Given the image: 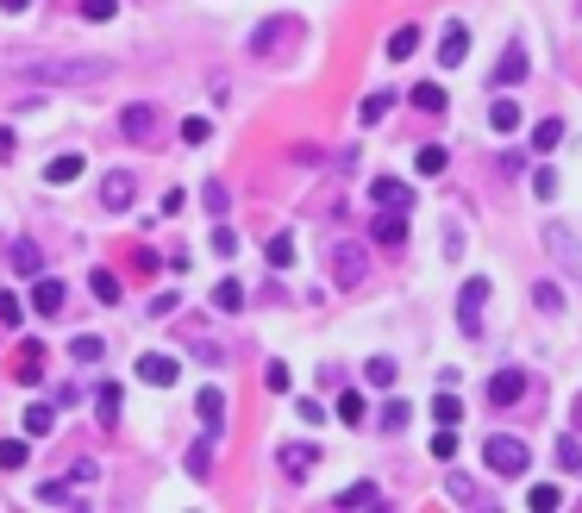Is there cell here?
Instances as JSON below:
<instances>
[{
  "instance_id": "cell-1",
  "label": "cell",
  "mask_w": 582,
  "mask_h": 513,
  "mask_svg": "<svg viewBox=\"0 0 582 513\" xmlns=\"http://www.w3.org/2000/svg\"><path fill=\"white\" fill-rule=\"evenodd\" d=\"M20 76H38V82H57V88H88V82L107 76L101 57H70V63H13Z\"/></svg>"
},
{
  "instance_id": "cell-2",
  "label": "cell",
  "mask_w": 582,
  "mask_h": 513,
  "mask_svg": "<svg viewBox=\"0 0 582 513\" xmlns=\"http://www.w3.org/2000/svg\"><path fill=\"white\" fill-rule=\"evenodd\" d=\"M482 463H488L495 476H527L532 451H527L513 433H495V438H482Z\"/></svg>"
},
{
  "instance_id": "cell-3",
  "label": "cell",
  "mask_w": 582,
  "mask_h": 513,
  "mask_svg": "<svg viewBox=\"0 0 582 513\" xmlns=\"http://www.w3.org/2000/svg\"><path fill=\"white\" fill-rule=\"evenodd\" d=\"M332 283L338 288H363V276H370V245H351V238H345V245H332Z\"/></svg>"
},
{
  "instance_id": "cell-4",
  "label": "cell",
  "mask_w": 582,
  "mask_h": 513,
  "mask_svg": "<svg viewBox=\"0 0 582 513\" xmlns=\"http://www.w3.org/2000/svg\"><path fill=\"white\" fill-rule=\"evenodd\" d=\"M545 256H552L564 276H582V238L564 226V220H552V226H545Z\"/></svg>"
},
{
  "instance_id": "cell-5",
  "label": "cell",
  "mask_w": 582,
  "mask_h": 513,
  "mask_svg": "<svg viewBox=\"0 0 582 513\" xmlns=\"http://www.w3.org/2000/svg\"><path fill=\"white\" fill-rule=\"evenodd\" d=\"M482 308H488V276H470V283H463V295H457V326H463V338L482 333V320H476Z\"/></svg>"
},
{
  "instance_id": "cell-6",
  "label": "cell",
  "mask_w": 582,
  "mask_h": 513,
  "mask_svg": "<svg viewBox=\"0 0 582 513\" xmlns=\"http://www.w3.org/2000/svg\"><path fill=\"white\" fill-rule=\"evenodd\" d=\"M301 38V20H263V26L251 32V51L257 57H276V51H288Z\"/></svg>"
},
{
  "instance_id": "cell-7",
  "label": "cell",
  "mask_w": 582,
  "mask_h": 513,
  "mask_svg": "<svg viewBox=\"0 0 582 513\" xmlns=\"http://www.w3.org/2000/svg\"><path fill=\"white\" fill-rule=\"evenodd\" d=\"M527 388H532L527 370H495V376H488V408H520Z\"/></svg>"
},
{
  "instance_id": "cell-8",
  "label": "cell",
  "mask_w": 582,
  "mask_h": 513,
  "mask_svg": "<svg viewBox=\"0 0 582 513\" xmlns=\"http://www.w3.org/2000/svg\"><path fill=\"white\" fill-rule=\"evenodd\" d=\"M120 132H126L132 145H157L163 120H157V107H151V101H132L126 113H120Z\"/></svg>"
},
{
  "instance_id": "cell-9",
  "label": "cell",
  "mask_w": 582,
  "mask_h": 513,
  "mask_svg": "<svg viewBox=\"0 0 582 513\" xmlns=\"http://www.w3.org/2000/svg\"><path fill=\"white\" fill-rule=\"evenodd\" d=\"M145 388H176V376H182V363L176 358H163V351H145L138 358V370H132Z\"/></svg>"
},
{
  "instance_id": "cell-10",
  "label": "cell",
  "mask_w": 582,
  "mask_h": 513,
  "mask_svg": "<svg viewBox=\"0 0 582 513\" xmlns=\"http://www.w3.org/2000/svg\"><path fill=\"white\" fill-rule=\"evenodd\" d=\"M276 463H282V476H288V483H307V476H313V463H320V451H313V445H282Z\"/></svg>"
},
{
  "instance_id": "cell-11",
  "label": "cell",
  "mask_w": 582,
  "mask_h": 513,
  "mask_svg": "<svg viewBox=\"0 0 582 513\" xmlns=\"http://www.w3.org/2000/svg\"><path fill=\"white\" fill-rule=\"evenodd\" d=\"M527 76H532L527 45H507V51H501V63H495V88H520Z\"/></svg>"
},
{
  "instance_id": "cell-12",
  "label": "cell",
  "mask_w": 582,
  "mask_h": 513,
  "mask_svg": "<svg viewBox=\"0 0 582 513\" xmlns=\"http://www.w3.org/2000/svg\"><path fill=\"white\" fill-rule=\"evenodd\" d=\"M370 201H376V207H395V213H407V207H413V188H407L401 176H376V182H370Z\"/></svg>"
},
{
  "instance_id": "cell-13",
  "label": "cell",
  "mask_w": 582,
  "mask_h": 513,
  "mask_svg": "<svg viewBox=\"0 0 582 513\" xmlns=\"http://www.w3.org/2000/svg\"><path fill=\"white\" fill-rule=\"evenodd\" d=\"M463 51H470V26H463V20H451V26L438 32V63H445V70H457V63H463Z\"/></svg>"
},
{
  "instance_id": "cell-14",
  "label": "cell",
  "mask_w": 582,
  "mask_h": 513,
  "mask_svg": "<svg viewBox=\"0 0 582 513\" xmlns=\"http://www.w3.org/2000/svg\"><path fill=\"white\" fill-rule=\"evenodd\" d=\"M63 301H70V288L57 283V276H38V283H32V313H63Z\"/></svg>"
},
{
  "instance_id": "cell-15",
  "label": "cell",
  "mask_w": 582,
  "mask_h": 513,
  "mask_svg": "<svg viewBox=\"0 0 582 513\" xmlns=\"http://www.w3.org/2000/svg\"><path fill=\"white\" fill-rule=\"evenodd\" d=\"M132 195H138V182H132L126 170H113V176L101 182V207H107V213H126Z\"/></svg>"
},
{
  "instance_id": "cell-16",
  "label": "cell",
  "mask_w": 582,
  "mask_h": 513,
  "mask_svg": "<svg viewBox=\"0 0 582 513\" xmlns=\"http://www.w3.org/2000/svg\"><path fill=\"white\" fill-rule=\"evenodd\" d=\"M7 263H13V276H45V251H38L32 238H13V245H7Z\"/></svg>"
},
{
  "instance_id": "cell-17",
  "label": "cell",
  "mask_w": 582,
  "mask_h": 513,
  "mask_svg": "<svg viewBox=\"0 0 582 513\" xmlns=\"http://www.w3.org/2000/svg\"><path fill=\"white\" fill-rule=\"evenodd\" d=\"M13 383H26V388L45 383V345H20V358H13Z\"/></svg>"
},
{
  "instance_id": "cell-18",
  "label": "cell",
  "mask_w": 582,
  "mask_h": 513,
  "mask_svg": "<svg viewBox=\"0 0 582 513\" xmlns=\"http://www.w3.org/2000/svg\"><path fill=\"white\" fill-rule=\"evenodd\" d=\"M195 413H201L207 433H226V395H220V388H201V395H195Z\"/></svg>"
},
{
  "instance_id": "cell-19",
  "label": "cell",
  "mask_w": 582,
  "mask_h": 513,
  "mask_svg": "<svg viewBox=\"0 0 582 513\" xmlns=\"http://www.w3.org/2000/svg\"><path fill=\"white\" fill-rule=\"evenodd\" d=\"M376 245H407V213L376 207Z\"/></svg>"
},
{
  "instance_id": "cell-20",
  "label": "cell",
  "mask_w": 582,
  "mask_h": 513,
  "mask_svg": "<svg viewBox=\"0 0 582 513\" xmlns=\"http://www.w3.org/2000/svg\"><path fill=\"white\" fill-rule=\"evenodd\" d=\"M407 101L420 107V113H445V107H451V95H445L438 82H413V88H407Z\"/></svg>"
},
{
  "instance_id": "cell-21",
  "label": "cell",
  "mask_w": 582,
  "mask_h": 513,
  "mask_svg": "<svg viewBox=\"0 0 582 513\" xmlns=\"http://www.w3.org/2000/svg\"><path fill=\"white\" fill-rule=\"evenodd\" d=\"M76 176H82V157L76 151H63V157H51V163H45V182H51V188H70Z\"/></svg>"
},
{
  "instance_id": "cell-22",
  "label": "cell",
  "mask_w": 582,
  "mask_h": 513,
  "mask_svg": "<svg viewBox=\"0 0 582 513\" xmlns=\"http://www.w3.org/2000/svg\"><path fill=\"white\" fill-rule=\"evenodd\" d=\"M413 51H420V26H395V32H388V63H407Z\"/></svg>"
},
{
  "instance_id": "cell-23",
  "label": "cell",
  "mask_w": 582,
  "mask_h": 513,
  "mask_svg": "<svg viewBox=\"0 0 582 513\" xmlns=\"http://www.w3.org/2000/svg\"><path fill=\"white\" fill-rule=\"evenodd\" d=\"M120 401H126V395H120V383H101V388H95V420H101V426H113V420H120Z\"/></svg>"
},
{
  "instance_id": "cell-24",
  "label": "cell",
  "mask_w": 582,
  "mask_h": 513,
  "mask_svg": "<svg viewBox=\"0 0 582 513\" xmlns=\"http://www.w3.org/2000/svg\"><path fill=\"white\" fill-rule=\"evenodd\" d=\"M38 501H45V508H76V483L51 476V483H38Z\"/></svg>"
},
{
  "instance_id": "cell-25",
  "label": "cell",
  "mask_w": 582,
  "mask_h": 513,
  "mask_svg": "<svg viewBox=\"0 0 582 513\" xmlns=\"http://www.w3.org/2000/svg\"><path fill=\"white\" fill-rule=\"evenodd\" d=\"M557 470H564V476H582V438L577 433L557 438Z\"/></svg>"
},
{
  "instance_id": "cell-26",
  "label": "cell",
  "mask_w": 582,
  "mask_h": 513,
  "mask_svg": "<svg viewBox=\"0 0 582 513\" xmlns=\"http://www.w3.org/2000/svg\"><path fill=\"white\" fill-rule=\"evenodd\" d=\"M395 376H401V363H395V358H370V363H363V383H370V388H395Z\"/></svg>"
},
{
  "instance_id": "cell-27",
  "label": "cell",
  "mask_w": 582,
  "mask_h": 513,
  "mask_svg": "<svg viewBox=\"0 0 582 513\" xmlns=\"http://www.w3.org/2000/svg\"><path fill=\"white\" fill-rule=\"evenodd\" d=\"M488 126H495V132H520V101H513V95H501V101L488 107Z\"/></svg>"
},
{
  "instance_id": "cell-28",
  "label": "cell",
  "mask_w": 582,
  "mask_h": 513,
  "mask_svg": "<svg viewBox=\"0 0 582 513\" xmlns=\"http://www.w3.org/2000/svg\"><path fill=\"white\" fill-rule=\"evenodd\" d=\"M51 426H57V408H51V401H32V408H26V438H45Z\"/></svg>"
},
{
  "instance_id": "cell-29",
  "label": "cell",
  "mask_w": 582,
  "mask_h": 513,
  "mask_svg": "<svg viewBox=\"0 0 582 513\" xmlns=\"http://www.w3.org/2000/svg\"><path fill=\"white\" fill-rule=\"evenodd\" d=\"M338 508H382V488L376 483H351L338 495Z\"/></svg>"
},
{
  "instance_id": "cell-30",
  "label": "cell",
  "mask_w": 582,
  "mask_h": 513,
  "mask_svg": "<svg viewBox=\"0 0 582 513\" xmlns=\"http://www.w3.org/2000/svg\"><path fill=\"white\" fill-rule=\"evenodd\" d=\"M182 470H188V476H195V483H207V476H213V445H195V451H188V458H182Z\"/></svg>"
},
{
  "instance_id": "cell-31",
  "label": "cell",
  "mask_w": 582,
  "mask_h": 513,
  "mask_svg": "<svg viewBox=\"0 0 582 513\" xmlns=\"http://www.w3.org/2000/svg\"><path fill=\"white\" fill-rule=\"evenodd\" d=\"M32 438H0V470H26Z\"/></svg>"
},
{
  "instance_id": "cell-32",
  "label": "cell",
  "mask_w": 582,
  "mask_h": 513,
  "mask_svg": "<svg viewBox=\"0 0 582 513\" xmlns=\"http://www.w3.org/2000/svg\"><path fill=\"white\" fill-rule=\"evenodd\" d=\"M388 107H395V95H388V88H376V95H363V107H357V120H363V126H376V120L388 113Z\"/></svg>"
},
{
  "instance_id": "cell-33",
  "label": "cell",
  "mask_w": 582,
  "mask_h": 513,
  "mask_svg": "<svg viewBox=\"0 0 582 513\" xmlns=\"http://www.w3.org/2000/svg\"><path fill=\"white\" fill-rule=\"evenodd\" d=\"M564 145V120H538L532 126V151H557Z\"/></svg>"
},
{
  "instance_id": "cell-34",
  "label": "cell",
  "mask_w": 582,
  "mask_h": 513,
  "mask_svg": "<svg viewBox=\"0 0 582 513\" xmlns=\"http://www.w3.org/2000/svg\"><path fill=\"white\" fill-rule=\"evenodd\" d=\"M445 163H451V157H445V145H426V151H413V170H420V176H445Z\"/></svg>"
},
{
  "instance_id": "cell-35",
  "label": "cell",
  "mask_w": 582,
  "mask_h": 513,
  "mask_svg": "<svg viewBox=\"0 0 582 513\" xmlns=\"http://www.w3.org/2000/svg\"><path fill=\"white\" fill-rule=\"evenodd\" d=\"M363 413H370V401H363L357 388H345V395H338V420H345V426H363Z\"/></svg>"
},
{
  "instance_id": "cell-36",
  "label": "cell",
  "mask_w": 582,
  "mask_h": 513,
  "mask_svg": "<svg viewBox=\"0 0 582 513\" xmlns=\"http://www.w3.org/2000/svg\"><path fill=\"white\" fill-rule=\"evenodd\" d=\"M70 358H76V363H101V358H107V345H101L95 333H82V338H70Z\"/></svg>"
},
{
  "instance_id": "cell-37",
  "label": "cell",
  "mask_w": 582,
  "mask_h": 513,
  "mask_svg": "<svg viewBox=\"0 0 582 513\" xmlns=\"http://www.w3.org/2000/svg\"><path fill=\"white\" fill-rule=\"evenodd\" d=\"M88 288H95V301H101V308H113V301H120V276H107V270H95V276H88Z\"/></svg>"
},
{
  "instance_id": "cell-38",
  "label": "cell",
  "mask_w": 582,
  "mask_h": 513,
  "mask_svg": "<svg viewBox=\"0 0 582 513\" xmlns=\"http://www.w3.org/2000/svg\"><path fill=\"white\" fill-rule=\"evenodd\" d=\"M20 320H26V301H20V295H7V288H0V326H7V333H13V326H20Z\"/></svg>"
},
{
  "instance_id": "cell-39",
  "label": "cell",
  "mask_w": 582,
  "mask_h": 513,
  "mask_svg": "<svg viewBox=\"0 0 582 513\" xmlns=\"http://www.w3.org/2000/svg\"><path fill=\"white\" fill-rule=\"evenodd\" d=\"M82 20H95V26L120 20V0H82Z\"/></svg>"
},
{
  "instance_id": "cell-40",
  "label": "cell",
  "mask_w": 582,
  "mask_h": 513,
  "mask_svg": "<svg viewBox=\"0 0 582 513\" xmlns=\"http://www.w3.org/2000/svg\"><path fill=\"white\" fill-rule=\"evenodd\" d=\"M213 308H220V313H238V308H245V288H238V283H220V288H213Z\"/></svg>"
},
{
  "instance_id": "cell-41",
  "label": "cell",
  "mask_w": 582,
  "mask_h": 513,
  "mask_svg": "<svg viewBox=\"0 0 582 513\" xmlns=\"http://www.w3.org/2000/svg\"><path fill=\"white\" fill-rule=\"evenodd\" d=\"M532 301H538L545 313H564V288H557V283H532Z\"/></svg>"
},
{
  "instance_id": "cell-42",
  "label": "cell",
  "mask_w": 582,
  "mask_h": 513,
  "mask_svg": "<svg viewBox=\"0 0 582 513\" xmlns=\"http://www.w3.org/2000/svg\"><path fill=\"white\" fill-rule=\"evenodd\" d=\"M407 420H413V408H407V401H388V408H382V433H401Z\"/></svg>"
},
{
  "instance_id": "cell-43",
  "label": "cell",
  "mask_w": 582,
  "mask_h": 513,
  "mask_svg": "<svg viewBox=\"0 0 582 513\" xmlns=\"http://www.w3.org/2000/svg\"><path fill=\"white\" fill-rule=\"evenodd\" d=\"M270 263H276V270H288V263H295V238H288V232H276V238H270Z\"/></svg>"
},
{
  "instance_id": "cell-44",
  "label": "cell",
  "mask_w": 582,
  "mask_h": 513,
  "mask_svg": "<svg viewBox=\"0 0 582 513\" xmlns=\"http://www.w3.org/2000/svg\"><path fill=\"white\" fill-rule=\"evenodd\" d=\"M432 420H438V426H457V420H463L457 395H438V401H432Z\"/></svg>"
},
{
  "instance_id": "cell-45",
  "label": "cell",
  "mask_w": 582,
  "mask_h": 513,
  "mask_svg": "<svg viewBox=\"0 0 582 513\" xmlns=\"http://www.w3.org/2000/svg\"><path fill=\"white\" fill-rule=\"evenodd\" d=\"M207 138H213V126H207L201 113H195V120H182V145H207Z\"/></svg>"
},
{
  "instance_id": "cell-46",
  "label": "cell",
  "mask_w": 582,
  "mask_h": 513,
  "mask_svg": "<svg viewBox=\"0 0 582 513\" xmlns=\"http://www.w3.org/2000/svg\"><path fill=\"white\" fill-rule=\"evenodd\" d=\"M445 488H451V501H476V483H470L463 470H451V476H445Z\"/></svg>"
},
{
  "instance_id": "cell-47",
  "label": "cell",
  "mask_w": 582,
  "mask_h": 513,
  "mask_svg": "<svg viewBox=\"0 0 582 513\" xmlns=\"http://www.w3.org/2000/svg\"><path fill=\"white\" fill-rule=\"evenodd\" d=\"M432 458H438V463H451V458H457V438H451V426H438V438H432Z\"/></svg>"
},
{
  "instance_id": "cell-48",
  "label": "cell",
  "mask_w": 582,
  "mask_h": 513,
  "mask_svg": "<svg viewBox=\"0 0 582 513\" xmlns=\"http://www.w3.org/2000/svg\"><path fill=\"white\" fill-rule=\"evenodd\" d=\"M557 501H564V495H557V488H552V483H538V488H532V508H538V513H552V508H557Z\"/></svg>"
},
{
  "instance_id": "cell-49",
  "label": "cell",
  "mask_w": 582,
  "mask_h": 513,
  "mask_svg": "<svg viewBox=\"0 0 582 513\" xmlns=\"http://www.w3.org/2000/svg\"><path fill=\"white\" fill-rule=\"evenodd\" d=\"M201 201H207V213H226V188H220V182H207Z\"/></svg>"
},
{
  "instance_id": "cell-50",
  "label": "cell",
  "mask_w": 582,
  "mask_h": 513,
  "mask_svg": "<svg viewBox=\"0 0 582 513\" xmlns=\"http://www.w3.org/2000/svg\"><path fill=\"white\" fill-rule=\"evenodd\" d=\"M213 251H220V256H232V251H238V232H232V226H220V232H213Z\"/></svg>"
},
{
  "instance_id": "cell-51",
  "label": "cell",
  "mask_w": 582,
  "mask_h": 513,
  "mask_svg": "<svg viewBox=\"0 0 582 513\" xmlns=\"http://www.w3.org/2000/svg\"><path fill=\"white\" fill-rule=\"evenodd\" d=\"M176 313V295H151V320H170Z\"/></svg>"
},
{
  "instance_id": "cell-52",
  "label": "cell",
  "mask_w": 582,
  "mask_h": 513,
  "mask_svg": "<svg viewBox=\"0 0 582 513\" xmlns=\"http://www.w3.org/2000/svg\"><path fill=\"white\" fill-rule=\"evenodd\" d=\"M263 383H270V388L282 395V388H288V363H270V370H263Z\"/></svg>"
},
{
  "instance_id": "cell-53",
  "label": "cell",
  "mask_w": 582,
  "mask_h": 513,
  "mask_svg": "<svg viewBox=\"0 0 582 513\" xmlns=\"http://www.w3.org/2000/svg\"><path fill=\"white\" fill-rule=\"evenodd\" d=\"M295 413H301L307 426H320V420H326V408H320V401H295Z\"/></svg>"
},
{
  "instance_id": "cell-54",
  "label": "cell",
  "mask_w": 582,
  "mask_h": 513,
  "mask_svg": "<svg viewBox=\"0 0 582 513\" xmlns=\"http://www.w3.org/2000/svg\"><path fill=\"white\" fill-rule=\"evenodd\" d=\"M0 157H13V132L0 126Z\"/></svg>"
},
{
  "instance_id": "cell-55",
  "label": "cell",
  "mask_w": 582,
  "mask_h": 513,
  "mask_svg": "<svg viewBox=\"0 0 582 513\" xmlns=\"http://www.w3.org/2000/svg\"><path fill=\"white\" fill-rule=\"evenodd\" d=\"M20 7H32V0H0V13H20Z\"/></svg>"
},
{
  "instance_id": "cell-56",
  "label": "cell",
  "mask_w": 582,
  "mask_h": 513,
  "mask_svg": "<svg viewBox=\"0 0 582 513\" xmlns=\"http://www.w3.org/2000/svg\"><path fill=\"white\" fill-rule=\"evenodd\" d=\"M570 413H577V433H582V401H577V408H570Z\"/></svg>"
}]
</instances>
